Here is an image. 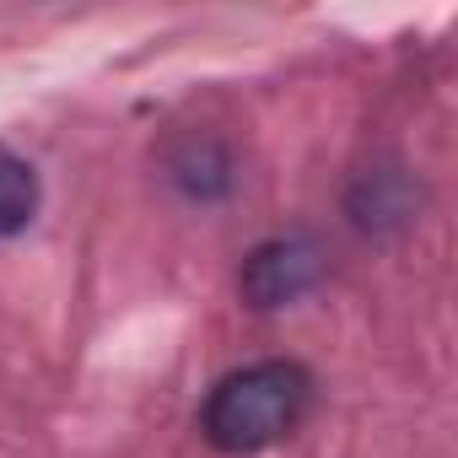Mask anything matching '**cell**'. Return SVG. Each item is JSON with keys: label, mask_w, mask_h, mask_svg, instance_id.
<instances>
[{"label": "cell", "mask_w": 458, "mask_h": 458, "mask_svg": "<svg viewBox=\"0 0 458 458\" xmlns=\"http://www.w3.org/2000/svg\"><path fill=\"white\" fill-rule=\"evenodd\" d=\"M38 210V173L12 151L0 146V238H17Z\"/></svg>", "instance_id": "3"}, {"label": "cell", "mask_w": 458, "mask_h": 458, "mask_svg": "<svg viewBox=\"0 0 458 458\" xmlns=\"http://www.w3.org/2000/svg\"><path fill=\"white\" fill-rule=\"evenodd\" d=\"M313 281H318V254H313L308 243H297V238L265 243V249L249 259V270H243V292H249L259 308H281V302L302 297Z\"/></svg>", "instance_id": "2"}, {"label": "cell", "mask_w": 458, "mask_h": 458, "mask_svg": "<svg viewBox=\"0 0 458 458\" xmlns=\"http://www.w3.org/2000/svg\"><path fill=\"white\" fill-rule=\"evenodd\" d=\"M308 394L313 383L297 361H254L210 388L199 410V431L221 453H265L297 431Z\"/></svg>", "instance_id": "1"}]
</instances>
